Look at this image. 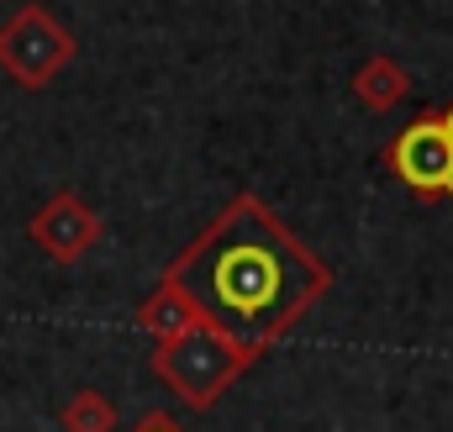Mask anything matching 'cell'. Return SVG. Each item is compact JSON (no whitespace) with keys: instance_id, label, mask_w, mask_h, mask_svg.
Returning a JSON list of instances; mask_svg holds the SVG:
<instances>
[{"instance_id":"ba28073f","label":"cell","mask_w":453,"mask_h":432,"mask_svg":"<svg viewBox=\"0 0 453 432\" xmlns=\"http://www.w3.org/2000/svg\"><path fill=\"white\" fill-rule=\"evenodd\" d=\"M116 406L111 396H101V390H74L69 401H64V412H58V428L64 432H116Z\"/></svg>"},{"instance_id":"52a82bcc","label":"cell","mask_w":453,"mask_h":432,"mask_svg":"<svg viewBox=\"0 0 453 432\" xmlns=\"http://www.w3.org/2000/svg\"><path fill=\"white\" fill-rule=\"evenodd\" d=\"M353 96H358V106H364V111L385 116V111H395L406 96H411V74H406L395 58L374 53V58H364V64H358V74H353Z\"/></svg>"},{"instance_id":"277c9868","label":"cell","mask_w":453,"mask_h":432,"mask_svg":"<svg viewBox=\"0 0 453 432\" xmlns=\"http://www.w3.org/2000/svg\"><path fill=\"white\" fill-rule=\"evenodd\" d=\"M385 164H390V174L406 190H417L427 201H453V148H449V132H443L438 111H427L411 127H401L390 153H385Z\"/></svg>"},{"instance_id":"9c48e42d","label":"cell","mask_w":453,"mask_h":432,"mask_svg":"<svg viewBox=\"0 0 453 432\" xmlns=\"http://www.w3.org/2000/svg\"><path fill=\"white\" fill-rule=\"evenodd\" d=\"M132 432H185V428H174L169 417H142V422H137Z\"/></svg>"},{"instance_id":"5b68a950","label":"cell","mask_w":453,"mask_h":432,"mask_svg":"<svg viewBox=\"0 0 453 432\" xmlns=\"http://www.w3.org/2000/svg\"><path fill=\"white\" fill-rule=\"evenodd\" d=\"M101 212L85 201V196H74V190H58V196H48L32 221H27V237L42 248V258H53V264H80L96 243H101Z\"/></svg>"},{"instance_id":"30bf717a","label":"cell","mask_w":453,"mask_h":432,"mask_svg":"<svg viewBox=\"0 0 453 432\" xmlns=\"http://www.w3.org/2000/svg\"><path fill=\"white\" fill-rule=\"evenodd\" d=\"M443 132H449V148H453V106L443 111Z\"/></svg>"},{"instance_id":"8992f818","label":"cell","mask_w":453,"mask_h":432,"mask_svg":"<svg viewBox=\"0 0 453 432\" xmlns=\"http://www.w3.org/2000/svg\"><path fill=\"white\" fill-rule=\"evenodd\" d=\"M201 322V312H196V301L185 296V285H174L169 274L153 285V296L137 306V327L153 337V343H169V337H180L185 327Z\"/></svg>"},{"instance_id":"7a4b0ae2","label":"cell","mask_w":453,"mask_h":432,"mask_svg":"<svg viewBox=\"0 0 453 432\" xmlns=\"http://www.w3.org/2000/svg\"><path fill=\"white\" fill-rule=\"evenodd\" d=\"M253 359H258L253 348L232 343L222 327H211L206 317L196 327H185L180 337H169V343H153V374L196 412L217 406L237 385V374H248Z\"/></svg>"},{"instance_id":"6da1fadb","label":"cell","mask_w":453,"mask_h":432,"mask_svg":"<svg viewBox=\"0 0 453 432\" xmlns=\"http://www.w3.org/2000/svg\"><path fill=\"white\" fill-rule=\"evenodd\" d=\"M164 274L185 285L206 322L253 353L280 343L333 290V269L258 196H237Z\"/></svg>"},{"instance_id":"3957f363","label":"cell","mask_w":453,"mask_h":432,"mask_svg":"<svg viewBox=\"0 0 453 432\" xmlns=\"http://www.w3.org/2000/svg\"><path fill=\"white\" fill-rule=\"evenodd\" d=\"M80 42L74 32L48 11V5H16L5 21H0V74L16 80L21 90H42L53 85L69 64H74Z\"/></svg>"}]
</instances>
